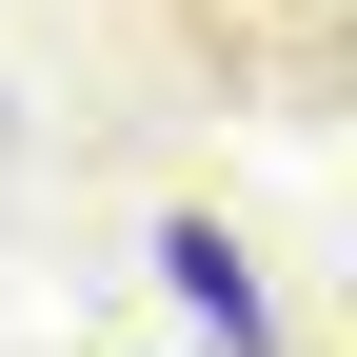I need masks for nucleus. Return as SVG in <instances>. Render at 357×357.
Instances as JSON below:
<instances>
[{
  "label": "nucleus",
  "mask_w": 357,
  "mask_h": 357,
  "mask_svg": "<svg viewBox=\"0 0 357 357\" xmlns=\"http://www.w3.org/2000/svg\"><path fill=\"white\" fill-rule=\"evenodd\" d=\"M159 278H178V318H199L218 357L258 337V278H238V238H159Z\"/></svg>",
  "instance_id": "f257e3e1"
}]
</instances>
